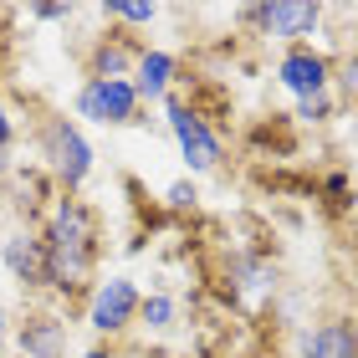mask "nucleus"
Instances as JSON below:
<instances>
[{
  "instance_id": "obj_1",
  "label": "nucleus",
  "mask_w": 358,
  "mask_h": 358,
  "mask_svg": "<svg viewBox=\"0 0 358 358\" xmlns=\"http://www.w3.org/2000/svg\"><path fill=\"white\" fill-rule=\"evenodd\" d=\"M46 251V292L52 297H87L97 282V256H103V215L83 194H57L41 225Z\"/></svg>"
},
{
  "instance_id": "obj_2",
  "label": "nucleus",
  "mask_w": 358,
  "mask_h": 358,
  "mask_svg": "<svg viewBox=\"0 0 358 358\" xmlns=\"http://www.w3.org/2000/svg\"><path fill=\"white\" fill-rule=\"evenodd\" d=\"M36 154L46 159V174L62 194H83V185L92 179V143L77 128V118L67 113H41L36 118Z\"/></svg>"
},
{
  "instance_id": "obj_3",
  "label": "nucleus",
  "mask_w": 358,
  "mask_h": 358,
  "mask_svg": "<svg viewBox=\"0 0 358 358\" xmlns=\"http://www.w3.org/2000/svg\"><path fill=\"white\" fill-rule=\"evenodd\" d=\"M72 113L97 128H138L143 118V97L134 92L128 77H83L72 92Z\"/></svg>"
},
{
  "instance_id": "obj_4",
  "label": "nucleus",
  "mask_w": 358,
  "mask_h": 358,
  "mask_svg": "<svg viewBox=\"0 0 358 358\" xmlns=\"http://www.w3.org/2000/svg\"><path fill=\"white\" fill-rule=\"evenodd\" d=\"M164 123H169V134H174V143H179V159H185L189 174H215V169H220L225 138L210 128V118L189 103V97H174V92L164 97Z\"/></svg>"
},
{
  "instance_id": "obj_5",
  "label": "nucleus",
  "mask_w": 358,
  "mask_h": 358,
  "mask_svg": "<svg viewBox=\"0 0 358 358\" xmlns=\"http://www.w3.org/2000/svg\"><path fill=\"white\" fill-rule=\"evenodd\" d=\"M138 302H143V292H138L134 276H97L92 292H87L83 317L103 343H118L123 333L138 328Z\"/></svg>"
},
{
  "instance_id": "obj_6",
  "label": "nucleus",
  "mask_w": 358,
  "mask_h": 358,
  "mask_svg": "<svg viewBox=\"0 0 358 358\" xmlns=\"http://www.w3.org/2000/svg\"><path fill=\"white\" fill-rule=\"evenodd\" d=\"M322 6L313 0H262V6H241V21L256 26L262 41H282V46H307V36L322 26Z\"/></svg>"
},
{
  "instance_id": "obj_7",
  "label": "nucleus",
  "mask_w": 358,
  "mask_h": 358,
  "mask_svg": "<svg viewBox=\"0 0 358 358\" xmlns=\"http://www.w3.org/2000/svg\"><path fill=\"white\" fill-rule=\"evenodd\" d=\"M276 83H282L292 97H317V92H328V83H333V62L317 52L313 41L307 46H287L282 57H276Z\"/></svg>"
},
{
  "instance_id": "obj_8",
  "label": "nucleus",
  "mask_w": 358,
  "mask_h": 358,
  "mask_svg": "<svg viewBox=\"0 0 358 358\" xmlns=\"http://www.w3.org/2000/svg\"><path fill=\"white\" fill-rule=\"evenodd\" d=\"M276 292V266L266 262L262 251H236L225 256V297L241 307H256Z\"/></svg>"
},
{
  "instance_id": "obj_9",
  "label": "nucleus",
  "mask_w": 358,
  "mask_h": 358,
  "mask_svg": "<svg viewBox=\"0 0 358 358\" xmlns=\"http://www.w3.org/2000/svg\"><path fill=\"white\" fill-rule=\"evenodd\" d=\"M0 266L21 292H46V251L36 231H10L0 241Z\"/></svg>"
},
{
  "instance_id": "obj_10",
  "label": "nucleus",
  "mask_w": 358,
  "mask_h": 358,
  "mask_svg": "<svg viewBox=\"0 0 358 358\" xmlns=\"http://www.w3.org/2000/svg\"><path fill=\"white\" fill-rule=\"evenodd\" d=\"M297 358H358V322L353 317H322L302 328Z\"/></svg>"
},
{
  "instance_id": "obj_11",
  "label": "nucleus",
  "mask_w": 358,
  "mask_h": 358,
  "mask_svg": "<svg viewBox=\"0 0 358 358\" xmlns=\"http://www.w3.org/2000/svg\"><path fill=\"white\" fill-rule=\"evenodd\" d=\"M143 46L134 41V31H103L92 36L87 46V77H134V62H138Z\"/></svg>"
},
{
  "instance_id": "obj_12",
  "label": "nucleus",
  "mask_w": 358,
  "mask_h": 358,
  "mask_svg": "<svg viewBox=\"0 0 358 358\" xmlns=\"http://www.w3.org/2000/svg\"><path fill=\"white\" fill-rule=\"evenodd\" d=\"M174 77H179V57L164 52V46H143L128 83H134V92L143 97V108H149V103H164L174 92Z\"/></svg>"
},
{
  "instance_id": "obj_13",
  "label": "nucleus",
  "mask_w": 358,
  "mask_h": 358,
  "mask_svg": "<svg viewBox=\"0 0 358 358\" xmlns=\"http://www.w3.org/2000/svg\"><path fill=\"white\" fill-rule=\"evenodd\" d=\"M15 348L21 358H67V322L57 313H26L15 322Z\"/></svg>"
},
{
  "instance_id": "obj_14",
  "label": "nucleus",
  "mask_w": 358,
  "mask_h": 358,
  "mask_svg": "<svg viewBox=\"0 0 358 358\" xmlns=\"http://www.w3.org/2000/svg\"><path fill=\"white\" fill-rule=\"evenodd\" d=\"M174 317H179L174 292H143V302H138V328H149V333H169V328H174Z\"/></svg>"
},
{
  "instance_id": "obj_15",
  "label": "nucleus",
  "mask_w": 358,
  "mask_h": 358,
  "mask_svg": "<svg viewBox=\"0 0 358 358\" xmlns=\"http://www.w3.org/2000/svg\"><path fill=\"white\" fill-rule=\"evenodd\" d=\"M103 21H118V26H154V21H159V6H154V0H143V6L108 0V6H103Z\"/></svg>"
},
{
  "instance_id": "obj_16",
  "label": "nucleus",
  "mask_w": 358,
  "mask_h": 358,
  "mask_svg": "<svg viewBox=\"0 0 358 358\" xmlns=\"http://www.w3.org/2000/svg\"><path fill=\"white\" fill-rule=\"evenodd\" d=\"M292 118H297V123H328V118H333V92L302 97V103L292 108Z\"/></svg>"
},
{
  "instance_id": "obj_17",
  "label": "nucleus",
  "mask_w": 358,
  "mask_h": 358,
  "mask_svg": "<svg viewBox=\"0 0 358 358\" xmlns=\"http://www.w3.org/2000/svg\"><path fill=\"white\" fill-rule=\"evenodd\" d=\"M194 200H200L194 179H174V185L164 189V205H169V210H179V215H185V210H194Z\"/></svg>"
},
{
  "instance_id": "obj_18",
  "label": "nucleus",
  "mask_w": 358,
  "mask_h": 358,
  "mask_svg": "<svg viewBox=\"0 0 358 358\" xmlns=\"http://www.w3.org/2000/svg\"><path fill=\"white\" fill-rule=\"evenodd\" d=\"M322 194H328V205H333V210H348V200H353L348 174H328V179H322Z\"/></svg>"
},
{
  "instance_id": "obj_19",
  "label": "nucleus",
  "mask_w": 358,
  "mask_h": 358,
  "mask_svg": "<svg viewBox=\"0 0 358 358\" xmlns=\"http://www.w3.org/2000/svg\"><path fill=\"white\" fill-rule=\"evenodd\" d=\"M15 138H21V128H15L10 108H6V97H0V149H15Z\"/></svg>"
},
{
  "instance_id": "obj_20",
  "label": "nucleus",
  "mask_w": 358,
  "mask_h": 358,
  "mask_svg": "<svg viewBox=\"0 0 358 358\" xmlns=\"http://www.w3.org/2000/svg\"><path fill=\"white\" fill-rule=\"evenodd\" d=\"M36 21H72V6H31Z\"/></svg>"
},
{
  "instance_id": "obj_21",
  "label": "nucleus",
  "mask_w": 358,
  "mask_h": 358,
  "mask_svg": "<svg viewBox=\"0 0 358 358\" xmlns=\"http://www.w3.org/2000/svg\"><path fill=\"white\" fill-rule=\"evenodd\" d=\"M77 358H123L113 343H97V348H87V353H77Z\"/></svg>"
},
{
  "instance_id": "obj_22",
  "label": "nucleus",
  "mask_w": 358,
  "mask_h": 358,
  "mask_svg": "<svg viewBox=\"0 0 358 358\" xmlns=\"http://www.w3.org/2000/svg\"><path fill=\"white\" fill-rule=\"evenodd\" d=\"M15 174V159H10V149H0V179H10Z\"/></svg>"
},
{
  "instance_id": "obj_23",
  "label": "nucleus",
  "mask_w": 358,
  "mask_h": 358,
  "mask_svg": "<svg viewBox=\"0 0 358 358\" xmlns=\"http://www.w3.org/2000/svg\"><path fill=\"white\" fill-rule=\"evenodd\" d=\"M6 338H10V317H6V307H0V353H6Z\"/></svg>"
}]
</instances>
